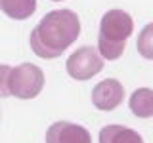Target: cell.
I'll use <instances>...</instances> for the list:
<instances>
[{"instance_id":"6da1fadb","label":"cell","mask_w":153,"mask_h":143,"mask_svg":"<svg viewBox=\"0 0 153 143\" xmlns=\"http://www.w3.org/2000/svg\"><path fill=\"white\" fill-rule=\"evenodd\" d=\"M80 35V19L73 10H52L31 31V50L42 59L59 57Z\"/></svg>"},{"instance_id":"7a4b0ae2","label":"cell","mask_w":153,"mask_h":143,"mask_svg":"<svg viewBox=\"0 0 153 143\" xmlns=\"http://www.w3.org/2000/svg\"><path fill=\"white\" fill-rule=\"evenodd\" d=\"M134 21L124 10H109L102 15L98 35V54L107 61H115L124 54L128 36H132Z\"/></svg>"},{"instance_id":"3957f363","label":"cell","mask_w":153,"mask_h":143,"mask_svg":"<svg viewBox=\"0 0 153 143\" xmlns=\"http://www.w3.org/2000/svg\"><path fill=\"white\" fill-rule=\"evenodd\" d=\"M10 95H16L17 99H35L44 88V73L35 63H21L12 67L8 80Z\"/></svg>"},{"instance_id":"277c9868","label":"cell","mask_w":153,"mask_h":143,"mask_svg":"<svg viewBox=\"0 0 153 143\" xmlns=\"http://www.w3.org/2000/svg\"><path fill=\"white\" fill-rule=\"evenodd\" d=\"M65 69L71 78L84 82V80H90L92 76H96L98 73H102L103 57L92 46H80L76 52H73L67 57Z\"/></svg>"},{"instance_id":"5b68a950","label":"cell","mask_w":153,"mask_h":143,"mask_svg":"<svg viewBox=\"0 0 153 143\" xmlns=\"http://www.w3.org/2000/svg\"><path fill=\"white\" fill-rule=\"evenodd\" d=\"M124 99V86L117 78H105L92 90V103L98 111H113Z\"/></svg>"},{"instance_id":"8992f818","label":"cell","mask_w":153,"mask_h":143,"mask_svg":"<svg viewBox=\"0 0 153 143\" xmlns=\"http://www.w3.org/2000/svg\"><path fill=\"white\" fill-rule=\"evenodd\" d=\"M46 143H92V136L80 124L57 120L46 130Z\"/></svg>"},{"instance_id":"52a82bcc","label":"cell","mask_w":153,"mask_h":143,"mask_svg":"<svg viewBox=\"0 0 153 143\" xmlns=\"http://www.w3.org/2000/svg\"><path fill=\"white\" fill-rule=\"evenodd\" d=\"M100 143H143V137L132 128L107 124L100 130Z\"/></svg>"},{"instance_id":"ba28073f","label":"cell","mask_w":153,"mask_h":143,"mask_svg":"<svg viewBox=\"0 0 153 143\" xmlns=\"http://www.w3.org/2000/svg\"><path fill=\"white\" fill-rule=\"evenodd\" d=\"M128 107L138 118H151L153 116V90L151 88H138L134 90Z\"/></svg>"},{"instance_id":"9c48e42d","label":"cell","mask_w":153,"mask_h":143,"mask_svg":"<svg viewBox=\"0 0 153 143\" xmlns=\"http://www.w3.org/2000/svg\"><path fill=\"white\" fill-rule=\"evenodd\" d=\"M36 10V0H0V12H4L10 19L23 21L29 19Z\"/></svg>"},{"instance_id":"30bf717a","label":"cell","mask_w":153,"mask_h":143,"mask_svg":"<svg viewBox=\"0 0 153 143\" xmlns=\"http://www.w3.org/2000/svg\"><path fill=\"white\" fill-rule=\"evenodd\" d=\"M136 50L138 54L146 59H153V21L147 23L146 27L140 31L136 42Z\"/></svg>"},{"instance_id":"8fae6325","label":"cell","mask_w":153,"mask_h":143,"mask_svg":"<svg viewBox=\"0 0 153 143\" xmlns=\"http://www.w3.org/2000/svg\"><path fill=\"white\" fill-rule=\"evenodd\" d=\"M10 73H12V67L10 65H0V99L10 97V88H8Z\"/></svg>"},{"instance_id":"7c38bea8","label":"cell","mask_w":153,"mask_h":143,"mask_svg":"<svg viewBox=\"0 0 153 143\" xmlns=\"http://www.w3.org/2000/svg\"><path fill=\"white\" fill-rule=\"evenodd\" d=\"M52 2H61V0H52Z\"/></svg>"}]
</instances>
